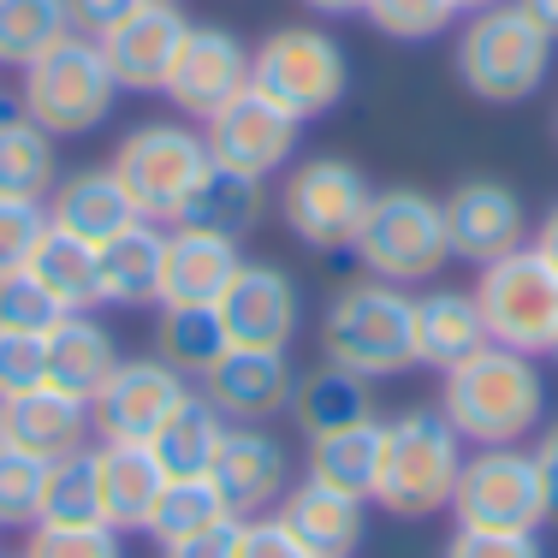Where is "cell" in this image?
<instances>
[{
    "mask_svg": "<svg viewBox=\"0 0 558 558\" xmlns=\"http://www.w3.org/2000/svg\"><path fill=\"white\" fill-rule=\"evenodd\" d=\"M440 416L463 446H529L547 422V380L535 356L482 344L440 375Z\"/></svg>",
    "mask_w": 558,
    "mask_h": 558,
    "instance_id": "cell-1",
    "label": "cell"
},
{
    "mask_svg": "<svg viewBox=\"0 0 558 558\" xmlns=\"http://www.w3.org/2000/svg\"><path fill=\"white\" fill-rule=\"evenodd\" d=\"M322 363L356 380H404L416 368V298L387 279H351L322 315Z\"/></svg>",
    "mask_w": 558,
    "mask_h": 558,
    "instance_id": "cell-2",
    "label": "cell"
},
{
    "mask_svg": "<svg viewBox=\"0 0 558 558\" xmlns=\"http://www.w3.org/2000/svg\"><path fill=\"white\" fill-rule=\"evenodd\" d=\"M553 36L529 19L517 0L482 7L463 19L458 43H451V72L487 108H517V101L541 96L553 77Z\"/></svg>",
    "mask_w": 558,
    "mask_h": 558,
    "instance_id": "cell-3",
    "label": "cell"
},
{
    "mask_svg": "<svg viewBox=\"0 0 558 558\" xmlns=\"http://www.w3.org/2000/svg\"><path fill=\"white\" fill-rule=\"evenodd\" d=\"M463 446L458 428L440 410L416 404L404 416L387 422V451H380V482H375V505L387 517L422 523V517L451 511V487L463 470Z\"/></svg>",
    "mask_w": 558,
    "mask_h": 558,
    "instance_id": "cell-4",
    "label": "cell"
},
{
    "mask_svg": "<svg viewBox=\"0 0 558 558\" xmlns=\"http://www.w3.org/2000/svg\"><path fill=\"white\" fill-rule=\"evenodd\" d=\"M351 256L363 262L368 279H387V286H422L451 262V238H446V208L434 191L422 184H387L375 191L363 226L351 238Z\"/></svg>",
    "mask_w": 558,
    "mask_h": 558,
    "instance_id": "cell-5",
    "label": "cell"
},
{
    "mask_svg": "<svg viewBox=\"0 0 558 558\" xmlns=\"http://www.w3.org/2000/svg\"><path fill=\"white\" fill-rule=\"evenodd\" d=\"M250 84L286 108L298 125L327 119L351 89V54L333 31L322 24H274L256 48H250Z\"/></svg>",
    "mask_w": 558,
    "mask_h": 558,
    "instance_id": "cell-6",
    "label": "cell"
},
{
    "mask_svg": "<svg viewBox=\"0 0 558 558\" xmlns=\"http://www.w3.org/2000/svg\"><path fill=\"white\" fill-rule=\"evenodd\" d=\"M113 101H119V84L108 72V54H101L96 36H77V31L48 48L43 60L24 65V84H19V113L36 119L60 143L108 125Z\"/></svg>",
    "mask_w": 558,
    "mask_h": 558,
    "instance_id": "cell-7",
    "label": "cell"
},
{
    "mask_svg": "<svg viewBox=\"0 0 558 558\" xmlns=\"http://www.w3.org/2000/svg\"><path fill=\"white\" fill-rule=\"evenodd\" d=\"M451 523L494 529V535H541V523H553V511H547L535 451L529 446H470L463 451L458 487H451Z\"/></svg>",
    "mask_w": 558,
    "mask_h": 558,
    "instance_id": "cell-8",
    "label": "cell"
},
{
    "mask_svg": "<svg viewBox=\"0 0 558 558\" xmlns=\"http://www.w3.org/2000/svg\"><path fill=\"white\" fill-rule=\"evenodd\" d=\"M475 303H482L487 339L523 356H553L558 344V268L535 244L475 268Z\"/></svg>",
    "mask_w": 558,
    "mask_h": 558,
    "instance_id": "cell-9",
    "label": "cell"
},
{
    "mask_svg": "<svg viewBox=\"0 0 558 558\" xmlns=\"http://www.w3.org/2000/svg\"><path fill=\"white\" fill-rule=\"evenodd\" d=\"M119 184L131 191L143 220H167L184 208V196L196 191V179L208 172V143H203V125L191 119H143L119 137L113 161Z\"/></svg>",
    "mask_w": 558,
    "mask_h": 558,
    "instance_id": "cell-10",
    "label": "cell"
},
{
    "mask_svg": "<svg viewBox=\"0 0 558 558\" xmlns=\"http://www.w3.org/2000/svg\"><path fill=\"white\" fill-rule=\"evenodd\" d=\"M274 203H279V226L303 250H351L356 226L375 203V184L344 155H310V161L286 167Z\"/></svg>",
    "mask_w": 558,
    "mask_h": 558,
    "instance_id": "cell-11",
    "label": "cell"
},
{
    "mask_svg": "<svg viewBox=\"0 0 558 558\" xmlns=\"http://www.w3.org/2000/svg\"><path fill=\"white\" fill-rule=\"evenodd\" d=\"M298 137H303V125L286 108H274L256 84L238 89L232 101H220V108L203 119L208 161L232 167V172H250V179H274V172H286L291 155H298Z\"/></svg>",
    "mask_w": 558,
    "mask_h": 558,
    "instance_id": "cell-12",
    "label": "cell"
},
{
    "mask_svg": "<svg viewBox=\"0 0 558 558\" xmlns=\"http://www.w3.org/2000/svg\"><path fill=\"white\" fill-rule=\"evenodd\" d=\"M446 208V238H451V262H470V268H487V262L511 256V250L529 244V203L517 184L494 179V172H475V179H458L440 196Z\"/></svg>",
    "mask_w": 558,
    "mask_h": 558,
    "instance_id": "cell-13",
    "label": "cell"
},
{
    "mask_svg": "<svg viewBox=\"0 0 558 558\" xmlns=\"http://www.w3.org/2000/svg\"><path fill=\"white\" fill-rule=\"evenodd\" d=\"M238 89H250V43L232 24H191L172 54V72L161 84V96L172 101L179 119L203 125L220 101H232Z\"/></svg>",
    "mask_w": 558,
    "mask_h": 558,
    "instance_id": "cell-14",
    "label": "cell"
},
{
    "mask_svg": "<svg viewBox=\"0 0 558 558\" xmlns=\"http://www.w3.org/2000/svg\"><path fill=\"white\" fill-rule=\"evenodd\" d=\"M215 315L232 344L250 351H291L303 327V291L279 262H238L232 286L215 298Z\"/></svg>",
    "mask_w": 558,
    "mask_h": 558,
    "instance_id": "cell-15",
    "label": "cell"
},
{
    "mask_svg": "<svg viewBox=\"0 0 558 558\" xmlns=\"http://www.w3.org/2000/svg\"><path fill=\"white\" fill-rule=\"evenodd\" d=\"M184 398V375L161 356H119V368L101 380V392L89 398V428L96 440H131L149 446V434L161 428V416Z\"/></svg>",
    "mask_w": 558,
    "mask_h": 558,
    "instance_id": "cell-16",
    "label": "cell"
},
{
    "mask_svg": "<svg viewBox=\"0 0 558 558\" xmlns=\"http://www.w3.org/2000/svg\"><path fill=\"white\" fill-rule=\"evenodd\" d=\"M208 482L220 487L226 511L238 523L262 517V511H279V499L291 487V446L279 440L268 422H232L215 463H208Z\"/></svg>",
    "mask_w": 558,
    "mask_h": 558,
    "instance_id": "cell-17",
    "label": "cell"
},
{
    "mask_svg": "<svg viewBox=\"0 0 558 558\" xmlns=\"http://www.w3.org/2000/svg\"><path fill=\"white\" fill-rule=\"evenodd\" d=\"M203 392L226 422H279L298 392V368H291V351L226 344V356L203 375Z\"/></svg>",
    "mask_w": 558,
    "mask_h": 558,
    "instance_id": "cell-18",
    "label": "cell"
},
{
    "mask_svg": "<svg viewBox=\"0 0 558 558\" xmlns=\"http://www.w3.org/2000/svg\"><path fill=\"white\" fill-rule=\"evenodd\" d=\"M279 523L298 535V547L310 558H351L368 535V499L303 475V482H291L286 499H279Z\"/></svg>",
    "mask_w": 558,
    "mask_h": 558,
    "instance_id": "cell-19",
    "label": "cell"
},
{
    "mask_svg": "<svg viewBox=\"0 0 558 558\" xmlns=\"http://www.w3.org/2000/svg\"><path fill=\"white\" fill-rule=\"evenodd\" d=\"M184 31H191L184 7H137L119 31L101 36V54H108L113 84L119 89H137V96H161Z\"/></svg>",
    "mask_w": 558,
    "mask_h": 558,
    "instance_id": "cell-20",
    "label": "cell"
},
{
    "mask_svg": "<svg viewBox=\"0 0 558 558\" xmlns=\"http://www.w3.org/2000/svg\"><path fill=\"white\" fill-rule=\"evenodd\" d=\"M0 428H7V446L31 451V458L54 463V458H72V451L96 446L89 440V404L77 392L54 387V380H43V387L19 392L0 404Z\"/></svg>",
    "mask_w": 558,
    "mask_h": 558,
    "instance_id": "cell-21",
    "label": "cell"
},
{
    "mask_svg": "<svg viewBox=\"0 0 558 558\" xmlns=\"http://www.w3.org/2000/svg\"><path fill=\"white\" fill-rule=\"evenodd\" d=\"M48 226H60V232L84 238V244H108L113 232H125L137 215V203H131V191L119 184L113 167H77V172H60V184L48 191Z\"/></svg>",
    "mask_w": 558,
    "mask_h": 558,
    "instance_id": "cell-22",
    "label": "cell"
},
{
    "mask_svg": "<svg viewBox=\"0 0 558 558\" xmlns=\"http://www.w3.org/2000/svg\"><path fill=\"white\" fill-rule=\"evenodd\" d=\"M238 238L203 232V226H167V262H161V303H215L232 286Z\"/></svg>",
    "mask_w": 558,
    "mask_h": 558,
    "instance_id": "cell-23",
    "label": "cell"
},
{
    "mask_svg": "<svg viewBox=\"0 0 558 558\" xmlns=\"http://www.w3.org/2000/svg\"><path fill=\"white\" fill-rule=\"evenodd\" d=\"M161 262H167L161 220H131L125 232H113L108 244H96L101 303H113V310L161 303Z\"/></svg>",
    "mask_w": 558,
    "mask_h": 558,
    "instance_id": "cell-24",
    "label": "cell"
},
{
    "mask_svg": "<svg viewBox=\"0 0 558 558\" xmlns=\"http://www.w3.org/2000/svg\"><path fill=\"white\" fill-rule=\"evenodd\" d=\"M487 339V322H482V303L475 291H458V286H434L416 298V368H458L463 356H475Z\"/></svg>",
    "mask_w": 558,
    "mask_h": 558,
    "instance_id": "cell-25",
    "label": "cell"
},
{
    "mask_svg": "<svg viewBox=\"0 0 558 558\" xmlns=\"http://www.w3.org/2000/svg\"><path fill=\"white\" fill-rule=\"evenodd\" d=\"M268 215V179H250V172H232V167H215L196 179V191L184 196V208L172 215V226H203V232H220V238H238L244 244L250 232Z\"/></svg>",
    "mask_w": 558,
    "mask_h": 558,
    "instance_id": "cell-26",
    "label": "cell"
},
{
    "mask_svg": "<svg viewBox=\"0 0 558 558\" xmlns=\"http://www.w3.org/2000/svg\"><path fill=\"white\" fill-rule=\"evenodd\" d=\"M96 482H101V517L108 529L131 535L143 529L155 494H161L167 470L155 463L149 446H131V440H96Z\"/></svg>",
    "mask_w": 558,
    "mask_h": 558,
    "instance_id": "cell-27",
    "label": "cell"
},
{
    "mask_svg": "<svg viewBox=\"0 0 558 558\" xmlns=\"http://www.w3.org/2000/svg\"><path fill=\"white\" fill-rule=\"evenodd\" d=\"M113 368H119V339H113V327L96 322V310L60 315V327L48 333V380H54V387H65V392H77V398L89 404Z\"/></svg>",
    "mask_w": 558,
    "mask_h": 558,
    "instance_id": "cell-28",
    "label": "cell"
},
{
    "mask_svg": "<svg viewBox=\"0 0 558 558\" xmlns=\"http://www.w3.org/2000/svg\"><path fill=\"white\" fill-rule=\"evenodd\" d=\"M226 428H232V422L208 404V392L203 387H196V392L184 387V398L161 416V428L149 434V451H155V463H161L167 475H208V463H215Z\"/></svg>",
    "mask_w": 558,
    "mask_h": 558,
    "instance_id": "cell-29",
    "label": "cell"
},
{
    "mask_svg": "<svg viewBox=\"0 0 558 558\" xmlns=\"http://www.w3.org/2000/svg\"><path fill=\"white\" fill-rule=\"evenodd\" d=\"M60 184V137L36 119L0 113V203H48Z\"/></svg>",
    "mask_w": 558,
    "mask_h": 558,
    "instance_id": "cell-30",
    "label": "cell"
},
{
    "mask_svg": "<svg viewBox=\"0 0 558 558\" xmlns=\"http://www.w3.org/2000/svg\"><path fill=\"white\" fill-rule=\"evenodd\" d=\"M380 451H387V422L363 416L351 428L315 434L310 440V475L327 487H344V494H363L375 505V482H380Z\"/></svg>",
    "mask_w": 558,
    "mask_h": 558,
    "instance_id": "cell-31",
    "label": "cell"
},
{
    "mask_svg": "<svg viewBox=\"0 0 558 558\" xmlns=\"http://www.w3.org/2000/svg\"><path fill=\"white\" fill-rule=\"evenodd\" d=\"M286 416L303 440H315V434H333V428H351V422L375 416V392H368V380L322 363V368H310V375H298V392H291Z\"/></svg>",
    "mask_w": 558,
    "mask_h": 558,
    "instance_id": "cell-32",
    "label": "cell"
},
{
    "mask_svg": "<svg viewBox=\"0 0 558 558\" xmlns=\"http://www.w3.org/2000/svg\"><path fill=\"white\" fill-rule=\"evenodd\" d=\"M31 279L48 291V298L60 303L65 315H77V310H96L101 303V274H96V244H84V238H72V232H60V226H48L43 232V244L31 250Z\"/></svg>",
    "mask_w": 558,
    "mask_h": 558,
    "instance_id": "cell-33",
    "label": "cell"
},
{
    "mask_svg": "<svg viewBox=\"0 0 558 558\" xmlns=\"http://www.w3.org/2000/svg\"><path fill=\"white\" fill-rule=\"evenodd\" d=\"M226 327L215 315V303H161V322H155V356L172 363L184 380H203L208 368L226 356Z\"/></svg>",
    "mask_w": 558,
    "mask_h": 558,
    "instance_id": "cell-34",
    "label": "cell"
},
{
    "mask_svg": "<svg viewBox=\"0 0 558 558\" xmlns=\"http://www.w3.org/2000/svg\"><path fill=\"white\" fill-rule=\"evenodd\" d=\"M226 517L232 511H226L220 487L208 482V475H167L161 494L149 505V517H143V535H149L155 547H172V541H191V535H203V529L226 523Z\"/></svg>",
    "mask_w": 558,
    "mask_h": 558,
    "instance_id": "cell-35",
    "label": "cell"
},
{
    "mask_svg": "<svg viewBox=\"0 0 558 558\" xmlns=\"http://www.w3.org/2000/svg\"><path fill=\"white\" fill-rule=\"evenodd\" d=\"M65 36H72V7L65 0H0V65L24 72Z\"/></svg>",
    "mask_w": 558,
    "mask_h": 558,
    "instance_id": "cell-36",
    "label": "cell"
},
{
    "mask_svg": "<svg viewBox=\"0 0 558 558\" xmlns=\"http://www.w3.org/2000/svg\"><path fill=\"white\" fill-rule=\"evenodd\" d=\"M36 523H108L101 517V482H96V446L48 463L43 517Z\"/></svg>",
    "mask_w": 558,
    "mask_h": 558,
    "instance_id": "cell-37",
    "label": "cell"
},
{
    "mask_svg": "<svg viewBox=\"0 0 558 558\" xmlns=\"http://www.w3.org/2000/svg\"><path fill=\"white\" fill-rule=\"evenodd\" d=\"M363 19L387 43H434V36H446L458 24V7L451 0H368Z\"/></svg>",
    "mask_w": 558,
    "mask_h": 558,
    "instance_id": "cell-38",
    "label": "cell"
},
{
    "mask_svg": "<svg viewBox=\"0 0 558 558\" xmlns=\"http://www.w3.org/2000/svg\"><path fill=\"white\" fill-rule=\"evenodd\" d=\"M19 558H125V535L108 523H31Z\"/></svg>",
    "mask_w": 558,
    "mask_h": 558,
    "instance_id": "cell-39",
    "label": "cell"
},
{
    "mask_svg": "<svg viewBox=\"0 0 558 558\" xmlns=\"http://www.w3.org/2000/svg\"><path fill=\"white\" fill-rule=\"evenodd\" d=\"M48 463L19 446H0V529H31L43 517Z\"/></svg>",
    "mask_w": 558,
    "mask_h": 558,
    "instance_id": "cell-40",
    "label": "cell"
},
{
    "mask_svg": "<svg viewBox=\"0 0 558 558\" xmlns=\"http://www.w3.org/2000/svg\"><path fill=\"white\" fill-rule=\"evenodd\" d=\"M60 303L48 298L43 286L31 279V268H19V274H7L0 279V333H36V339H48L60 327Z\"/></svg>",
    "mask_w": 558,
    "mask_h": 558,
    "instance_id": "cell-41",
    "label": "cell"
},
{
    "mask_svg": "<svg viewBox=\"0 0 558 558\" xmlns=\"http://www.w3.org/2000/svg\"><path fill=\"white\" fill-rule=\"evenodd\" d=\"M48 380V339L36 333H0V404Z\"/></svg>",
    "mask_w": 558,
    "mask_h": 558,
    "instance_id": "cell-42",
    "label": "cell"
},
{
    "mask_svg": "<svg viewBox=\"0 0 558 558\" xmlns=\"http://www.w3.org/2000/svg\"><path fill=\"white\" fill-rule=\"evenodd\" d=\"M43 232H48L43 203H0V279L31 262V250L43 244Z\"/></svg>",
    "mask_w": 558,
    "mask_h": 558,
    "instance_id": "cell-43",
    "label": "cell"
},
{
    "mask_svg": "<svg viewBox=\"0 0 558 558\" xmlns=\"http://www.w3.org/2000/svg\"><path fill=\"white\" fill-rule=\"evenodd\" d=\"M440 558H547L541 535H494V529H451Z\"/></svg>",
    "mask_w": 558,
    "mask_h": 558,
    "instance_id": "cell-44",
    "label": "cell"
},
{
    "mask_svg": "<svg viewBox=\"0 0 558 558\" xmlns=\"http://www.w3.org/2000/svg\"><path fill=\"white\" fill-rule=\"evenodd\" d=\"M232 558H310V553H303L298 535L279 523V511H262V517H244V523H238Z\"/></svg>",
    "mask_w": 558,
    "mask_h": 558,
    "instance_id": "cell-45",
    "label": "cell"
},
{
    "mask_svg": "<svg viewBox=\"0 0 558 558\" xmlns=\"http://www.w3.org/2000/svg\"><path fill=\"white\" fill-rule=\"evenodd\" d=\"M65 7H72V31L77 36H96V43H101V36L119 31V24H125L143 0H65Z\"/></svg>",
    "mask_w": 558,
    "mask_h": 558,
    "instance_id": "cell-46",
    "label": "cell"
},
{
    "mask_svg": "<svg viewBox=\"0 0 558 558\" xmlns=\"http://www.w3.org/2000/svg\"><path fill=\"white\" fill-rule=\"evenodd\" d=\"M232 541H238V517H226V523L203 529V535H191V541H172V547H161V558H232Z\"/></svg>",
    "mask_w": 558,
    "mask_h": 558,
    "instance_id": "cell-47",
    "label": "cell"
},
{
    "mask_svg": "<svg viewBox=\"0 0 558 558\" xmlns=\"http://www.w3.org/2000/svg\"><path fill=\"white\" fill-rule=\"evenodd\" d=\"M529 451H535L541 487H547V511L558 517V416H553V422H541V434L529 440Z\"/></svg>",
    "mask_w": 558,
    "mask_h": 558,
    "instance_id": "cell-48",
    "label": "cell"
},
{
    "mask_svg": "<svg viewBox=\"0 0 558 558\" xmlns=\"http://www.w3.org/2000/svg\"><path fill=\"white\" fill-rule=\"evenodd\" d=\"M529 244H535L541 256H547L553 268H558V203L547 208V215H541V226H535V238H529Z\"/></svg>",
    "mask_w": 558,
    "mask_h": 558,
    "instance_id": "cell-49",
    "label": "cell"
},
{
    "mask_svg": "<svg viewBox=\"0 0 558 558\" xmlns=\"http://www.w3.org/2000/svg\"><path fill=\"white\" fill-rule=\"evenodd\" d=\"M303 12H315V19H351V12H363L368 0H298Z\"/></svg>",
    "mask_w": 558,
    "mask_h": 558,
    "instance_id": "cell-50",
    "label": "cell"
},
{
    "mask_svg": "<svg viewBox=\"0 0 558 558\" xmlns=\"http://www.w3.org/2000/svg\"><path fill=\"white\" fill-rule=\"evenodd\" d=\"M517 7H523V12H529V19H535V24H541V31H547V36H553V43H558V0H517Z\"/></svg>",
    "mask_w": 558,
    "mask_h": 558,
    "instance_id": "cell-51",
    "label": "cell"
},
{
    "mask_svg": "<svg viewBox=\"0 0 558 558\" xmlns=\"http://www.w3.org/2000/svg\"><path fill=\"white\" fill-rule=\"evenodd\" d=\"M458 7V19H470V12H482V7H499V0H451Z\"/></svg>",
    "mask_w": 558,
    "mask_h": 558,
    "instance_id": "cell-52",
    "label": "cell"
},
{
    "mask_svg": "<svg viewBox=\"0 0 558 558\" xmlns=\"http://www.w3.org/2000/svg\"><path fill=\"white\" fill-rule=\"evenodd\" d=\"M143 7H179V0H143Z\"/></svg>",
    "mask_w": 558,
    "mask_h": 558,
    "instance_id": "cell-53",
    "label": "cell"
},
{
    "mask_svg": "<svg viewBox=\"0 0 558 558\" xmlns=\"http://www.w3.org/2000/svg\"><path fill=\"white\" fill-rule=\"evenodd\" d=\"M0 113H7V96H0Z\"/></svg>",
    "mask_w": 558,
    "mask_h": 558,
    "instance_id": "cell-54",
    "label": "cell"
},
{
    "mask_svg": "<svg viewBox=\"0 0 558 558\" xmlns=\"http://www.w3.org/2000/svg\"><path fill=\"white\" fill-rule=\"evenodd\" d=\"M0 446H7V428H0Z\"/></svg>",
    "mask_w": 558,
    "mask_h": 558,
    "instance_id": "cell-55",
    "label": "cell"
},
{
    "mask_svg": "<svg viewBox=\"0 0 558 558\" xmlns=\"http://www.w3.org/2000/svg\"><path fill=\"white\" fill-rule=\"evenodd\" d=\"M553 363H558V344H553Z\"/></svg>",
    "mask_w": 558,
    "mask_h": 558,
    "instance_id": "cell-56",
    "label": "cell"
},
{
    "mask_svg": "<svg viewBox=\"0 0 558 558\" xmlns=\"http://www.w3.org/2000/svg\"><path fill=\"white\" fill-rule=\"evenodd\" d=\"M553 131H558V113H553Z\"/></svg>",
    "mask_w": 558,
    "mask_h": 558,
    "instance_id": "cell-57",
    "label": "cell"
}]
</instances>
